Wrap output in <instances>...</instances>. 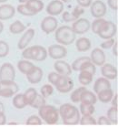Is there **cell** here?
I'll use <instances>...</instances> for the list:
<instances>
[{
    "label": "cell",
    "mask_w": 118,
    "mask_h": 127,
    "mask_svg": "<svg viewBox=\"0 0 118 127\" xmlns=\"http://www.w3.org/2000/svg\"><path fill=\"white\" fill-rule=\"evenodd\" d=\"M59 116L63 119V123L66 125H75L80 121V112L75 105L65 103L61 105L59 110Z\"/></svg>",
    "instance_id": "obj_1"
},
{
    "label": "cell",
    "mask_w": 118,
    "mask_h": 127,
    "mask_svg": "<svg viewBox=\"0 0 118 127\" xmlns=\"http://www.w3.org/2000/svg\"><path fill=\"white\" fill-rule=\"evenodd\" d=\"M55 39L58 43L63 46H68L75 40L76 34L69 26H63L55 29Z\"/></svg>",
    "instance_id": "obj_2"
},
{
    "label": "cell",
    "mask_w": 118,
    "mask_h": 127,
    "mask_svg": "<svg viewBox=\"0 0 118 127\" xmlns=\"http://www.w3.org/2000/svg\"><path fill=\"white\" fill-rule=\"evenodd\" d=\"M38 114L41 120L45 121L47 124H55L59 119L58 110L53 105H46L40 107L38 109Z\"/></svg>",
    "instance_id": "obj_3"
},
{
    "label": "cell",
    "mask_w": 118,
    "mask_h": 127,
    "mask_svg": "<svg viewBox=\"0 0 118 127\" xmlns=\"http://www.w3.org/2000/svg\"><path fill=\"white\" fill-rule=\"evenodd\" d=\"M55 88L59 93H67L71 92L74 88V81L69 76L60 75L57 82L55 83Z\"/></svg>",
    "instance_id": "obj_4"
},
{
    "label": "cell",
    "mask_w": 118,
    "mask_h": 127,
    "mask_svg": "<svg viewBox=\"0 0 118 127\" xmlns=\"http://www.w3.org/2000/svg\"><path fill=\"white\" fill-rule=\"evenodd\" d=\"M116 31H117L116 25L112 21L106 20L105 24L103 27V29H101L97 35L103 39H108V38H114L116 34Z\"/></svg>",
    "instance_id": "obj_5"
},
{
    "label": "cell",
    "mask_w": 118,
    "mask_h": 127,
    "mask_svg": "<svg viewBox=\"0 0 118 127\" xmlns=\"http://www.w3.org/2000/svg\"><path fill=\"white\" fill-rule=\"evenodd\" d=\"M57 26H58L57 19L55 17H53V16L46 17L42 20L40 25L42 31H44L46 34H50V33L55 31V29H57Z\"/></svg>",
    "instance_id": "obj_6"
},
{
    "label": "cell",
    "mask_w": 118,
    "mask_h": 127,
    "mask_svg": "<svg viewBox=\"0 0 118 127\" xmlns=\"http://www.w3.org/2000/svg\"><path fill=\"white\" fill-rule=\"evenodd\" d=\"M90 11L93 17L95 18L103 17L106 14V5L101 0H96L92 2L90 6Z\"/></svg>",
    "instance_id": "obj_7"
},
{
    "label": "cell",
    "mask_w": 118,
    "mask_h": 127,
    "mask_svg": "<svg viewBox=\"0 0 118 127\" xmlns=\"http://www.w3.org/2000/svg\"><path fill=\"white\" fill-rule=\"evenodd\" d=\"M30 49V58L32 61H44L47 58V50L44 47L36 45V46L29 47Z\"/></svg>",
    "instance_id": "obj_8"
},
{
    "label": "cell",
    "mask_w": 118,
    "mask_h": 127,
    "mask_svg": "<svg viewBox=\"0 0 118 127\" xmlns=\"http://www.w3.org/2000/svg\"><path fill=\"white\" fill-rule=\"evenodd\" d=\"M67 54V49L63 45H51L47 49V55L54 60H61Z\"/></svg>",
    "instance_id": "obj_9"
},
{
    "label": "cell",
    "mask_w": 118,
    "mask_h": 127,
    "mask_svg": "<svg viewBox=\"0 0 118 127\" xmlns=\"http://www.w3.org/2000/svg\"><path fill=\"white\" fill-rule=\"evenodd\" d=\"M16 70L11 63H4L0 67V81H14Z\"/></svg>",
    "instance_id": "obj_10"
},
{
    "label": "cell",
    "mask_w": 118,
    "mask_h": 127,
    "mask_svg": "<svg viewBox=\"0 0 118 127\" xmlns=\"http://www.w3.org/2000/svg\"><path fill=\"white\" fill-rule=\"evenodd\" d=\"M91 23L89 22L88 19L85 18H77L76 20L74 21L72 25V29L75 34H84L86 33L90 29Z\"/></svg>",
    "instance_id": "obj_11"
},
{
    "label": "cell",
    "mask_w": 118,
    "mask_h": 127,
    "mask_svg": "<svg viewBox=\"0 0 118 127\" xmlns=\"http://www.w3.org/2000/svg\"><path fill=\"white\" fill-rule=\"evenodd\" d=\"M64 11V3L60 0H53L46 6V12L49 16H58Z\"/></svg>",
    "instance_id": "obj_12"
},
{
    "label": "cell",
    "mask_w": 118,
    "mask_h": 127,
    "mask_svg": "<svg viewBox=\"0 0 118 127\" xmlns=\"http://www.w3.org/2000/svg\"><path fill=\"white\" fill-rule=\"evenodd\" d=\"M90 60L95 66H102L105 63V54L101 49L96 48L91 52Z\"/></svg>",
    "instance_id": "obj_13"
},
{
    "label": "cell",
    "mask_w": 118,
    "mask_h": 127,
    "mask_svg": "<svg viewBox=\"0 0 118 127\" xmlns=\"http://www.w3.org/2000/svg\"><path fill=\"white\" fill-rule=\"evenodd\" d=\"M43 78V70L39 67L35 66L30 72L26 74V79L27 81L32 84H36L39 83L42 81Z\"/></svg>",
    "instance_id": "obj_14"
},
{
    "label": "cell",
    "mask_w": 118,
    "mask_h": 127,
    "mask_svg": "<svg viewBox=\"0 0 118 127\" xmlns=\"http://www.w3.org/2000/svg\"><path fill=\"white\" fill-rule=\"evenodd\" d=\"M55 71L63 76H70L72 74V68L69 64L64 61H56L54 64Z\"/></svg>",
    "instance_id": "obj_15"
},
{
    "label": "cell",
    "mask_w": 118,
    "mask_h": 127,
    "mask_svg": "<svg viewBox=\"0 0 118 127\" xmlns=\"http://www.w3.org/2000/svg\"><path fill=\"white\" fill-rule=\"evenodd\" d=\"M35 37V29H29L26 31H25L24 35L21 37V38L19 39L17 43V47L19 49H26V47L28 46L29 43L31 42V40L33 39V38Z\"/></svg>",
    "instance_id": "obj_16"
},
{
    "label": "cell",
    "mask_w": 118,
    "mask_h": 127,
    "mask_svg": "<svg viewBox=\"0 0 118 127\" xmlns=\"http://www.w3.org/2000/svg\"><path fill=\"white\" fill-rule=\"evenodd\" d=\"M101 73L108 80H115L117 78V69L112 64H104L101 68Z\"/></svg>",
    "instance_id": "obj_17"
},
{
    "label": "cell",
    "mask_w": 118,
    "mask_h": 127,
    "mask_svg": "<svg viewBox=\"0 0 118 127\" xmlns=\"http://www.w3.org/2000/svg\"><path fill=\"white\" fill-rule=\"evenodd\" d=\"M16 9L13 6L5 4L0 6V20H7L15 16Z\"/></svg>",
    "instance_id": "obj_18"
},
{
    "label": "cell",
    "mask_w": 118,
    "mask_h": 127,
    "mask_svg": "<svg viewBox=\"0 0 118 127\" xmlns=\"http://www.w3.org/2000/svg\"><path fill=\"white\" fill-rule=\"evenodd\" d=\"M111 88V82L109 81V80L106 78H99L95 81V84H94V92H95L96 94L98 93H100L102 91L106 89H109Z\"/></svg>",
    "instance_id": "obj_19"
},
{
    "label": "cell",
    "mask_w": 118,
    "mask_h": 127,
    "mask_svg": "<svg viewBox=\"0 0 118 127\" xmlns=\"http://www.w3.org/2000/svg\"><path fill=\"white\" fill-rule=\"evenodd\" d=\"M26 6L35 15L44 9V3L42 2V0H26Z\"/></svg>",
    "instance_id": "obj_20"
},
{
    "label": "cell",
    "mask_w": 118,
    "mask_h": 127,
    "mask_svg": "<svg viewBox=\"0 0 118 127\" xmlns=\"http://www.w3.org/2000/svg\"><path fill=\"white\" fill-rule=\"evenodd\" d=\"M75 48L79 52L87 51L91 49V41L87 38H78L75 42Z\"/></svg>",
    "instance_id": "obj_21"
},
{
    "label": "cell",
    "mask_w": 118,
    "mask_h": 127,
    "mask_svg": "<svg viewBox=\"0 0 118 127\" xmlns=\"http://www.w3.org/2000/svg\"><path fill=\"white\" fill-rule=\"evenodd\" d=\"M113 96H114V92H113V90L111 88H109V89L104 90V91H102L100 93H98L96 97H97V99L101 102L107 103V102L111 101Z\"/></svg>",
    "instance_id": "obj_22"
},
{
    "label": "cell",
    "mask_w": 118,
    "mask_h": 127,
    "mask_svg": "<svg viewBox=\"0 0 118 127\" xmlns=\"http://www.w3.org/2000/svg\"><path fill=\"white\" fill-rule=\"evenodd\" d=\"M81 102H86V103L95 104L97 101V97L95 96V93H93L90 91H84V93L81 95Z\"/></svg>",
    "instance_id": "obj_23"
},
{
    "label": "cell",
    "mask_w": 118,
    "mask_h": 127,
    "mask_svg": "<svg viewBox=\"0 0 118 127\" xmlns=\"http://www.w3.org/2000/svg\"><path fill=\"white\" fill-rule=\"evenodd\" d=\"M93 77L94 75L91 74L90 72L85 71V70H80V74L78 75V81L82 85H89L93 81Z\"/></svg>",
    "instance_id": "obj_24"
},
{
    "label": "cell",
    "mask_w": 118,
    "mask_h": 127,
    "mask_svg": "<svg viewBox=\"0 0 118 127\" xmlns=\"http://www.w3.org/2000/svg\"><path fill=\"white\" fill-rule=\"evenodd\" d=\"M35 67V65L30 62L29 61H19L17 63V68L23 74L26 75L28 72H30L32 70V69Z\"/></svg>",
    "instance_id": "obj_25"
},
{
    "label": "cell",
    "mask_w": 118,
    "mask_h": 127,
    "mask_svg": "<svg viewBox=\"0 0 118 127\" xmlns=\"http://www.w3.org/2000/svg\"><path fill=\"white\" fill-rule=\"evenodd\" d=\"M26 29V26H25L20 20H16L15 22H13V23L10 25V27H9L10 32H11L12 34H15V35L20 34V33L25 31Z\"/></svg>",
    "instance_id": "obj_26"
},
{
    "label": "cell",
    "mask_w": 118,
    "mask_h": 127,
    "mask_svg": "<svg viewBox=\"0 0 118 127\" xmlns=\"http://www.w3.org/2000/svg\"><path fill=\"white\" fill-rule=\"evenodd\" d=\"M79 112L82 115H93V113H95V106L91 103L81 102Z\"/></svg>",
    "instance_id": "obj_27"
},
{
    "label": "cell",
    "mask_w": 118,
    "mask_h": 127,
    "mask_svg": "<svg viewBox=\"0 0 118 127\" xmlns=\"http://www.w3.org/2000/svg\"><path fill=\"white\" fill-rule=\"evenodd\" d=\"M25 101H26V105H30L32 103V101L35 100V98L37 95V92L36 90L34 88H29L25 92V93L23 94Z\"/></svg>",
    "instance_id": "obj_28"
},
{
    "label": "cell",
    "mask_w": 118,
    "mask_h": 127,
    "mask_svg": "<svg viewBox=\"0 0 118 127\" xmlns=\"http://www.w3.org/2000/svg\"><path fill=\"white\" fill-rule=\"evenodd\" d=\"M105 22H106V20H105L104 18H103V17L96 18V19L91 24L90 29H92V31L94 32L95 34H98L99 31L103 29V27H104V25L105 24Z\"/></svg>",
    "instance_id": "obj_29"
},
{
    "label": "cell",
    "mask_w": 118,
    "mask_h": 127,
    "mask_svg": "<svg viewBox=\"0 0 118 127\" xmlns=\"http://www.w3.org/2000/svg\"><path fill=\"white\" fill-rule=\"evenodd\" d=\"M107 118L111 122L112 124L117 125L118 124V108L112 106L109 110L107 111Z\"/></svg>",
    "instance_id": "obj_30"
},
{
    "label": "cell",
    "mask_w": 118,
    "mask_h": 127,
    "mask_svg": "<svg viewBox=\"0 0 118 127\" xmlns=\"http://www.w3.org/2000/svg\"><path fill=\"white\" fill-rule=\"evenodd\" d=\"M0 89L12 90L15 93L18 92V85L14 81H0Z\"/></svg>",
    "instance_id": "obj_31"
},
{
    "label": "cell",
    "mask_w": 118,
    "mask_h": 127,
    "mask_svg": "<svg viewBox=\"0 0 118 127\" xmlns=\"http://www.w3.org/2000/svg\"><path fill=\"white\" fill-rule=\"evenodd\" d=\"M13 105L17 109H24L26 106V101H25L23 94L20 93V94L15 95V97L13 98Z\"/></svg>",
    "instance_id": "obj_32"
},
{
    "label": "cell",
    "mask_w": 118,
    "mask_h": 127,
    "mask_svg": "<svg viewBox=\"0 0 118 127\" xmlns=\"http://www.w3.org/2000/svg\"><path fill=\"white\" fill-rule=\"evenodd\" d=\"M91 61V60H90V57H81V58L75 60V61L73 62L72 66H71L72 70H75V71L80 70L81 67L83 66L86 61Z\"/></svg>",
    "instance_id": "obj_33"
},
{
    "label": "cell",
    "mask_w": 118,
    "mask_h": 127,
    "mask_svg": "<svg viewBox=\"0 0 118 127\" xmlns=\"http://www.w3.org/2000/svg\"><path fill=\"white\" fill-rule=\"evenodd\" d=\"M85 88L84 87H80V88H78V89L75 90L72 93H71V96H70V99H71V101L73 102H75V103H77V102H80V100H81V95H82V93H84V91H85Z\"/></svg>",
    "instance_id": "obj_34"
},
{
    "label": "cell",
    "mask_w": 118,
    "mask_h": 127,
    "mask_svg": "<svg viewBox=\"0 0 118 127\" xmlns=\"http://www.w3.org/2000/svg\"><path fill=\"white\" fill-rule=\"evenodd\" d=\"M46 104V98L43 97L41 94H38L36 95V97L35 98V100L32 101V103L30 104V106L35 108V109H39L40 107L44 106Z\"/></svg>",
    "instance_id": "obj_35"
},
{
    "label": "cell",
    "mask_w": 118,
    "mask_h": 127,
    "mask_svg": "<svg viewBox=\"0 0 118 127\" xmlns=\"http://www.w3.org/2000/svg\"><path fill=\"white\" fill-rule=\"evenodd\" d=\"M79 124L81 125H95L96 121L92 115H83V117L80 118Z\"/></svg>",
    "instance_id": "obj_36"
},
{
    "label": "cell",
    "mask_w": 118,
    "mask_h": 127,
    "mask_svg": "<svg viewBox=\"0 0 118 127\" xmlns=\"http://www.w3.org/2000/svg\"><path fill=\"white\" fill-rule=\"evenodd\" d=\"M80 70H85V71L90 72V73L93 74V75H95V71H96V68H95V64L93 63L91 61H86L83 66L81 67ZM80 70H79V71H80Z\"/></svg>",
    "instance_id": "obj_37"
},
{
    "label": "cell",
    "mask_w": 118,
    "mask_h": 127,
    "mask_svg": "<svg viewBox=\"0 0 118 127\" xmlns=\"http://www.w3.org/2000/svg\"><path fill=\"white\" fill-rule=\"evenodd\" d=\"M41 95L45 97V98H47L49 96H51L54 93V88H53L52 85L50 84H46L44 85L42 88H41Z\"/></svg>",
    "instance_id": "obj_38"
},
{
    "label": "cell",
    "mask_w": 118,
    "mask_h": 127,
    "mask_svg": "<svg viewBox=\"0 0 118 127\" xmlns=\"http://www.w3.org/2000/svg\"><path fill=\"white\" fill-rule=\"evenodd\" d=\"M17 12L19 14L23 15V16H26V17H32V16H35V14L31 12L28 9V7L26 6V4H22V5H19L17 8Z\"/></svg>",
    "instance_id": "obj_39"
},
{
    "label": "cell",
    "mask_w": 118,
    "mask_h": 127,
    "mask_svg": "<svg viewBox=\"0 0 118 127\" xmlns=\"http://www.w3.org/2000/svg\"><path fill=\"white\" fill-rule=\"evenodd\" d=\"M9 53V45L6 41L0 40V58H5Z\"/></svg>",
    "instance_id": "obj_40"
},
{
    "label": "cell",
    "mask_w": 118,
    "mask_h": 127,
    "mask_svg": "<svg viewBox=\"0 0 118 127\" xmlns=\"http://www.w3.org/2000/svg\"><path fill=\"white\" fill-rule=\"evenodd\" d=\"M26 124H28V125H41L42 124V120H41L39 116L32 115L27 119Z\"/></svg>",
    "instance_id": "obj_41"
},
{
    "label": "cell",
    "mask_w": 118,
    "mask_h": 127,
    "mask_svg": "<svg viewBox=\"0 0 118 127\" xmlns=\"http://www.w3.org/2000/svg\"><path fill=\"white\" fill-rule=\"evenodd\" d=\"M60 77V74L57 73V72H50L47 76V79H48V81L53 85H55V83L57 82L58 79Z\"/></svg>",
    "instance_id": "obj_42"
},
{
    "label": "cell",
    "mask_w": 118,
    "mask_h": 127,
    "mask_svg": "<svg viewBox=\"0 0 118 127\" xmlns=\"http://www.w3.org/2000/svg\"><path fill=\"white\" fill-rule=\"evenodd\" d=\"M115 39L114 38H108V39H104V41L103 43H101L100 47L102 49H111L113 46H114V44H115Z\"/></svg>",
    "instance_id": "obj_43"
},
{
    "label": "cell",
    "mask_w": 118,
    "mask_h": 127,
    "mask_svg": "<svg viewBox=\"0 0 118 127\" xmlns=\"http://www.w3.org/2000/svg\"><path fill=\"white\" fill-rule=\"evenodd\" d=\"M16 94V93L9 89H0V96L4 97V98H10L12 96Z\"/></svg>",
    "instance_id": "obj_44"
},
{
    "label": "cell",
    "mask_w": 118,
    "mask_h": 127,
    "mask_svg": "<svg viewBox=\"0 0 118 127\" xmlns=\"http://www.w3.org/2000/svg\"><path fill=\"white\" fill-rule=\"evenodd\" d=\"M84 13V9L82 6H75L71 14L73 15V17H75V19H77L78 17H80L81 15H83Z\"/></svg>",
    "instance_id": "obj_45"
},
{
    "label": "cell",
    "mask_w": 118,
    "mask_h": 127,
    "mask_svg": "<svg viewBox=\"0 0 118 127\" xmlns=\"http://www.w3.org/2000/svg\"><path fill=\"white\" fill-rule=\"evenodd\" d=\"M62 18L65 22H73V21L76 20L75 17H73V15L70 13V12H64L63 15H62Z\"/></svg>",
    "instance_id": "obj_46"
},
{
    "label": "cell",
    "mask_w": 118,
    "mask_h": 127,
    "mask_svg": "<svg viewBox=\"0 0 118 127\" xmlns=\"http://www.w3.org/2000/svg\"><path fill=\"white\" fill-rule=\"evenodd\" d=\"M96 124H99V125H111V122L108 120L107 117L105 116H101L98 118V121L96 122Z\"/></svg>",
    "instance_id": "obj_47"
},
{
    "label": "cell",
    "mask_w": 118,
    "mask_h": 127,
    "mask_svg": "<svg viewBox=\"0 0 118 127\" xmlns=\"http://www.w3.org/2000/svg\"><path fill=\"white\" fill-rule=\"evenodd\" d=\"M107 5L111 9L116 11L118 9V0H107Z\"/></svg>",
    "instance_id": "obj_48"
},
{
    "label": "cell",
    "mask_w": 118,
    "mask_h": 127,
    "mask_svg": "<svg viewBox=\"0 0 118 127\" xmlns=\"http://www.w3.org/2000/svg\"><path fill=\"white\" fill-rule=\"evenodd\" d=\"M76 2L82 7H89L92 4V0H76Z\"/></svg>",
    "instance_id": "obj_49"
},
{
    "label": "cell",
    "mask_w": 118,
    "mask_h": 127,
    "mask_svg": "<svg viewBox=\"0 0 118 127\" xmlns=\"http://www.w3.org/2000/svg\"><path fill=\"white\" fill-rule=\"evenodd\" d=\"M22 56H23L24 59H26L27 61H30V60H31V58H30V49H29L28 47H26V49H24Z\"/></svg>",
    "instance_id": "obj_50"
},
{
    "label": "cell",
    "mask_w": 118,
    "mask_h": 127,
    "mask_svg": "<svg viewBox=\"0 0 118 127\" xmlns=\"http://www.w3.org/2000/svg\"><path fill=\"white\" fill-rule=\"evenodd\" d=\"M6 123V116L5 112H0V125H4Z\"/></svg>",
    "instance_id": "obj_51"
},
{
    "label": "cell",
    "mask_w": 118,
    "mask_h": 127,
    "mask_svg": "<svg viewBox=\"0 0 118 127\" xmlns=\"http://www.w3.org/2000/svg\"><path fill=\"white\" fill-rule=\"evenodd\" d=\"M111 101H112V106L117 108L118 107V95L117 94H115V96H113V98Z\"/></svg>",
    "instance_id": "obj_52"
},
{
    "label": "cell",
    "mask_w": 118,
    "mask_h": 127,
    "mask_svg": "<svg viewBox=\"0 0 118 127\" xmlns=\"http://www.w3.org/2000/svg\"><path fill=\"white\" fill-rule=\"evenodd\" d=\"M113 53H114V55H115V57L118 56V44L116 41H115V44H114V46H113Z\"/></svg>",
    "instance_id": "obj_53"
},
{
    "label": "cell",
    "mask_w": 118,
    "mask_h": 127,
    "mask_svg": "<svg viewBox=\"0 0 118 127\" xmlns=\"http://www.w3.org/2000/svg\"><path fill=\"white\" fill-rule=\"evenodd\" d=\"M0 112H5V106L1 101H0Z\"/></svg>",
    "instance_id": "obj_54"
},
{
    "label": "cell",
    "mask_w": 118,
    "mask_h": 127,
    "mask_svg": "<svg viewBox=\"0 0 118 127\" xmlns=\"http://www.w3.org/2000/svg\"><path fill=\"white\" fill-rule=\"evenodd\" d=\"M3 29H4V25H3V23L1 22V20H0V34L2 33V31H3Z\"/></svg>",
    "instance_id": "obj_55"
},
{
    "label": "cell",
    "mask_w": 118,
    "mask_h": 127,
    "mask_svg": "<svg viewBox=\"0 0 118 127\" xmlns=\"http://www.w3.org/2000/svg\"><path fill=\"white\" fill-rule=\"evenodd\" d=\"M60 1H62L63 3H68V2H70L71 0H60Z\"/></svg>",
    "instance_id": "obj_56"
},
{
    "label": "cell",
    "mask_w": 118,
    "mask_h": 127,
    "mask_svg": "<svg viewBox=\"0 0 118 127\" xmlns=\"http://www.w3.org/2000/svg\"><path fill=\"white\" fill-rule=\"evenodd\" d=\"M8 0H0V4H4L6 3V2H7Z\"/></svg>",
    "instance_id": "obj_57"
}]
</instances>
